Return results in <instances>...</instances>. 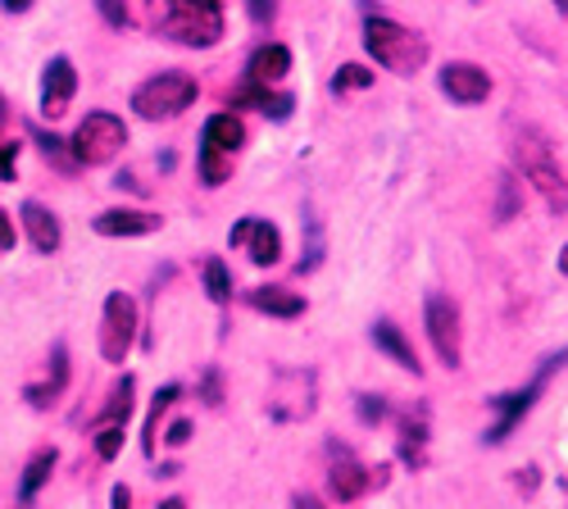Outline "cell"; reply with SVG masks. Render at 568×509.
<instances>
[{
	"label": "cell",
	"mask_w": 568,
	"mask_h": 509,
	"mask_svg": "<svg viewBox=\"0 0 568 509\" xmlns=\"http://www.w3.org/2000/svg\"><path fill=\"white\" fill-rule=\"evenodd\" d=\"M364 51L377 60V69H387L396 78H414L423 73V64L433 60V45L423 32L387 19V14H368L364 19Z\"/></svg>",
	"instance_id": "obj_1"
},
{
	"label": "cell",
	"mask_w": 568,
	"mask_h": 509,
	"mask_svg": "<svg viewBox=\"0 0 568 509\" xmlns=\"http://www.w3.org/2000/svg\"><path fill=\"white\" fill-rule=\"evenodd\" d=\"M196 96H201L196 78L169 69V73L146 78L132 91V110H136V119H146V123H164V119H178L182 110H192Z\"/></svg>",
	"instance_id": "obj_2"
},
{
	"label": "cell",
	"mask_w": 568,
	"mask_h": 509,
	"mask_svg": "<svg viewBox=\"0 0 568 509\" xmlns=\"http://www.w3.org/2000/svg\"><path fill=\"white\" fill-rule=\"evenodd\" d=\"M160 32L182 45H196V51H210L223 37V6L219 0H164Z\"/></svg>",
	"instance_id": "obj_3"
},
{
	"label": "cell",
	"mask_w": 568,
	"mask_h": 509,
	"mask_svg": "<svg viewBox=\"0 0 568 509\" xmlns=\"http://www.w3.org/2000/svg\"><path fill=\"white\" fill-rule=\"evenodd\" d=\"M123 146H128V123L119 114H110V110H91L78 123V132L69 136V160L82 164V169H101Z\"/></svg>",
	"instance_id": "obj_4"
},
{
	"label": "cell",
	"mask_w": 568,
	"mask_h": 509,
	"mask_svg": "<svg viewBox=\"0 0 568 509\" xmlns=\"http://www.w3.org/2000/svg\"><path fill=\"white\" fill-rule=\"evenodd\" d=\"M568 364V350H559V355H550V359H541V368H537V378L528 383V387H518V391H505V396H496L491 400V409H496V424L487 428V446H505L509 441V432L518 428L532 414V405L541 400V391L550 387V378L559 374V368Z\"/></svg>",
	"instance_id": "obj_5"
},
{
	"label": "cell",
	"mask_w": 568,
	"mask_h": 509,
	"mask_svg": "<svg viewBox=\"0 0 568 509\" xmlns=\"http://www.w3.org/2000/svg\"><path fill=\"white\" fill-rule=\"evenodd\" d=\"M518 169H524V177L537 187V196L546 201L550 214H568V177H564V169L555 164L550 146L541 142L537 132L518 136Z\"/></svg>",
	"instance_id": "obj_6"
},
{
	"label": "cell",
	"mask_w": 568,
	"mask_h": 509,
	"mask_svg": "<svg viewBox=\"0 0 568 509\" xmlns=\"http://www.w3.org/2000/svg\"><path fill=\"white\" fill-rule=\"evenodd\" d=\"M314 400H318V378L310 368H282L273 378V396H268V414L277 424H301L314 414Z\"/></svg>",
	"instance_id": "obj_7"
},
{
	"label": "cell",
	"mask_w": 568,
	"mask_h": 509,
	"mask_svg": "<svg viewBox=\"0 0 568 509\" xmlns=\"http://www.w3.org/2000/svg\"><path fill=\"white\" fill-rule=\"evenodd\" d=\"M423 328H428V342L437 350V359L446 368H459L464 359V328H459V305L442 292H433L428 301H423Z\"/></svg>",
	"instance_id": "obj_8"
},
{
	"label": "cell",
	"mask_w": 568,
	"mask_h": 509,
	"mask_svg": "<svg viewBox=\"0 0 568 509\" xmlns=\"http://www.w3.org/2000/svg\"><path fill=\"white\" fill-rule=\"evenodd\" d=\"M136 301L128 292H110L105 309H101V355L105 364H123L136 346Z\"/></svg>",
	"instance_id": "obj_9"
},
{
	"label": "cell",
	"mask_w": 568,
	"mask_h": 509,
	"mask_svg": "<svg viewBox=\"0 0 568 509\" xmlns=\"http://www.w3.org/2000/svg\"><path fill=\"white\" fill-rule=\"evenodd\" d=\"M73 91H78L73 60L69 55H51V60H45V69H41V101H37L41 119H51V123L64 119L69 105H73Z\"/></svg>",
	"instance_id": "obj_10"
},
{
	"label": "cell",
	"mask_w": 568,
	"mask_h": 509,
	"mask_svg": "<svg viewBox=\"0 0 568 509\" xmlns=\"http://www.w3.org/2000/svg\"><path fill=\"white\" fill-rule=\"evenodd\" d=\"M442 96H450L455 105H483L491 96V73L483 64H468V60H450L437 73Z\"/></svg>",
	"instance_id": "obj_11"
},
{
	"label": "cell",
	"mask_w": 568,
	"mask_h": 509,
	"mask_svg": "<svg viewBox=\"0 0 568 509\" xmlns=\"http://www.w3.org/2000/svg\"><path fill=\"white\" fill-rule=\"evenodd\" d=\"M227 246L246 251L251 264H260V268H268V264L282 259V233H277L268 218H242V223H236L232 233H227Z\"/></svg>",
	"instance_id": "obj_12"
},
{
	"label": "cell",
	"mask_w": 568,
	"mask_h": 509,
	"mask_svg": "<svg viewBox=\"0 0 568 509\" xmlns=\"http://www.w3.org/2000/svg\"><path fill=\"white\" fill-rule=\"evenodd\" d=\"M227 110H260L264 119L273 123H287L292 110H296V96L292 91H273V86H255V82H242L227 96Z\"/></svg>",
	"instance_id": "obj_13"
},
{
	"label": "cell",
	"mask_w": 568,
	"mask_h": 509,
	"mask_svg": "<svg viewBox=\"0 0 568 509\" xmlns=\"http://www.w3.org/2000/svg\"><path fill=\"white\" fill-rule=\"evenodd\" d=\"M373 491V469H364L355 455H337L333 459V469H327V496L333 500H342V505H355L359 496H368Z\"/></svg>",
	"instance_id": "obj_14"
},
{
	"label": "cell",
	"mask_w": 568,
	"mask_h": 509,
	"mask_svg": "<svg viewBox=\"0 0 568 509\" xmlns=\"http://www.w3.org/2000/svg\"><path fill=\"white\" fill-rule=\"evenodd\" d=\"M19 223H23V233H28V242H32L37 255H55V251H60L64 227H60V218L45 210L41 201H23V205H19Z\"/></svg>",
	"instance_id": "obj_15"
},
{
	"label": "cell",
	"mask_w": 568,
	"mask_h": 509,
	"mask_svg": "<svg viewBox=\"0 0 568 509\" xmlns=\"http://www.w3.org/2000/svg\"><path fill=\"white\" fill-rule=\"evenodd\" d=\"M91 227H97L101 237H151L164 227V218L151 210H105L91 218Z\"/></svg>",
	"instance_id": "obj_16"
},
{
	"label": "cell",
	"mask_w": 568,
	"mask_h": 509,
	"mask_svg": "<svg viewBox=\"0 0 568 509\" xmlns=\"http://www.w3.org/2000/svg\"><path fill=\"white\" fill-rule=\"evenodd\" d=\"M396 455L405 469H428V409H414L409 419H400V437H396Z\"/></svg>",
	"instance_id": "obj_17"
},
{
	"label": "cell",
	"mask_w": 568,
	"mask_h": 509,
	"mask_svg": "<svg viewBox=\"0 0 568 509\" xmlns=\"http://www.w3.org/2000/svg\"><path fill=\"white\" fill-rule=\"evenodd\" d=\"M287 73H292V51L282 41H264L246 64V82H255V86H277Z\"/></svg>",
	"instance_id": "obj_18"
},
{
	"label": "cell",
	"mask_w": 568,
	"mask_h": 509,
	"mask_svg": "<svg viewBox=\"0 0 568 509\" xmlns=\"http://www.w3.org/2000/svg\"><path fill=\"white\" fill-rule=\"evenodd\" d=\"M201 146H210V151H219V155H236V151L246 146V123L236 119L232 110L210 114V119H205V132H201Z\"/></svg>",
	"instance_id": "obj_19"
},
{
	"label": "cell",
	"mask_w": 568,
	"mask_h": 509,
	"mask_svg": "<svg viewBox=\"0 0 568 509\" xmlns=\"http://www.w3.org/2000/svg\"><path fill=\"white\" fill-rule=\"evenodd\" d=\"M373 346L383 350L392 364H400L405 374H423V364H418V355H414V346H409V337L396 328L392 318H377L373 323Z\"/></svg>",
	"instance_id": "obj_20"
},
{
	"label": "cell",
	"mask_w": 568,
	"mask_h": 509,
	"mask_svg": "<svg viewBox=\"0 0 568 509\" xmlns=\"http://www.w3.org/2000/svg\"><path fill=\"white\" fill-rule=\"evenodd\" d=\"M246 305L260 309V314H268V318H301L305 314V301L296 292H287V287H251L246 292Z\"/></svg>",
	"instance_id": "obj_21"
},
{
	"label": "cell",
	"mask_w": 568,
	"mask_h": 509,
	"mask_svg": "<svg viewBox=\"0 0 568 509\" xmlns=\"http://www.w3.org/2000/svg\"><path fill=\"white\" fill-rule=\"evenodd\" d=\"M64 387H69V346L55 342V350H51V378H45L41 387H28L23 396H28L32 409H45V405H55V400H60Z\"/></svg>",
	"instance_id": "obj_22"
},
{
	"label": "cell",
	"mask_w": 568,
	"mask_h": 509,
	"mask_svg": "<svg viewBox=\"0 0 568 509\" xmlns=\"http://www.w3.org/2000/svg\"><path fill=\"white\" fill-rule=\"evenodd\" d=\"M55 465H60V450L55 446H45V450H37L28 465H23V478H19V505L28 509L32 500H37V491L51 482V474H55Z\"/></svg>",
	"instance_id": "obj_23"
},
{
	"label": "cell",
	"mask_w": 568,
	"mask_h": 509,
	"mask_svg": "<svg viewBox=\"0 0 568 509\" xmlns=\"http://www.w3.org/2000/svg\"><path fill=\"white\" fill-rule=\"evenodd\" d=\"M178 400H182V387H178V383H169V387H160V391H155V400H151V414H146V428H141V455H146V459H155L160 424H164V414H169Z\"/></svg>",
	"instance_id": "obj_24"
},
{
	"label": "cell",
	"mask_w": 568,
	"mask_h": 509,
	"mask_svg": "<svg viewBox=\"0 0 568 509\" xmlns=\"http://www.w3.org/2000/svg\"><path fill=\"white\" fill-rule=\"evenodd\" d=\"M132 391H136V383L123 374L119 383H114V391H110V400H105V409L91 419V428H110V424H123L128 428V419H132V409H136V400H132Z\"/></svg>",
	"instance_id": "obj_25"
},
{
	"label": "cell",
	"mask_w": 568,
	"mask_h": 509,
	"mask_svg": "<svg viewBox=\"0 0 568 509\" xmlns=\"http://www.w3.org/2000/svg\"><path fill=\"white\" fill-rule=\"evenodd\" d=\"M196 169H201V182H205V187H223L227 173H232V155H219V151L201 146V151H196Z\"/></svg>",
	"instance_id": "obj_26"
},
{
	"label": "cell",
	"mask_w": 568,
	"mask_h": 509,
	"mask_svg": "<svg viewBox=\"0 0 568 509\" xmlns=\"http://www.w3.org/2000/svg\"><path fill=\"white\" fill-rule=\"evenodd\" d=\"M205 292H210L214 305H227L232 301V273H227V264L219 255L205 259Z\"/></svg>",
	"instance_id": "obj_27"
},
{
	"label": "cell",
	"mask_w": 568,
	"mask_h": 509,
	"mask_svg": "<svg viewBox=\"0 0 568 509\" xmlns=\"http://www.w3.org/2000/svg\"><path fill=\"white\" fill-rule=\"evenodd\" d=\"M97 459L101 465H110V459H119V450H123V424H110V428H97Z\"/></svg>",
	"instance_id": "obj_28"
},
{
	"label": "cell",
	"mask_w": 568,
	"mask_h": 509,
	"mask_svg": "<svg viewBox=\"0 0 568 509\" xmlns=\"http://www.w3.org/2000/svg\"><path fill=\"white\" fill-rule=\"evenodd\" d=\"M355 414H359V424L364 428H377L392 414V405H387V396H359L355 400Z\"/></svg>",
	"instance_id": "obj_29"
},
{
	"label": "cell",
	"mask_w": 568,
	"mask_h": 509,
	"mask_svg": "<svg viewBox=\"0 0 568 509\" xmlns=\"http://www.w3.org/2000/svg\"><path fill=\"white\" fill-rule=\"evenodd\" d=\"M364 86H373V73L364 64H342L333 78V91H364Z\"/></svg>",
	"instance_id": "obj_30"
},
{
	"label": "cell",
	"mask_w": 568,
	"mask_h": 509,
	"mask_svg": "<svg viewBox=\"0 0 568 509\" xmlns=\"http://www.w3.org/2000/svg\"><path fill=\"white\" fill-rule=\"evenodd\" d=\"M97 6H101V19L110 28H128L132 23V6H128V0H97Z\"/></svg>",
	"instance_id": "obj_31"
},
{
	"label": "cell",
	"mask_w": 568,
	"mask_h": 509,
	"mask_svg": "<svg viewBox=\"0 0 568 509\" xmlns=\"http://www.w3.org/2000/svg\"><path fill=\"white\" fill-rule=\"evenodd\" d=\"M201 396H205L210 409L223 405V378H219V368H205V374H201Z\"/></svg>",
	"instance_id": "obj_32"
},
{
	"label": "cell",
	"mask_w": 568,
	"mask_h": 509,
	"mask_svg": "<svg viewBox=\"0 0 568 509\" xmlns=\"http://www.w3.org/2000/svg\"><path fill=\"white\" fill-rule=\"evenodd\" d=\"M37 142H41V155L45 160H55L60 169H69L73 160H69V151H64V142H60V136H45V132H37Z\"/></svg>",
	"instance_id": "obj_33"
},
{
	"label": "cell",
	"mask_w": 568,
	"mask_h": 509,
	"mask_svg": "<svg viewBox=\"0 0 568 509\" xmlns=\"http://www.w3.org/2000/svg\"><path fill=\"white\" fill-rule=\"evenodd\" d=\"M19 173V142H0V182H14Z\"/></svg>",
	"instance_id": "obj_34"
},
{
	"label": "cell",
	"mask_w": 568,
	"mask_h": 509,
	"mask_svg": "<svg viewBox=\"0 0 568 509\" xmlns=\"http://www.w3.org/2000/svg\"><path fill=\"white\" fill-rule=\"evenodd\" d=\"M514 210H518V196H514V177H505V182H500V205H496V223H509V218H514Z\"/></svg>",
	"instance_id": "obj_35"
},
{
	"label": "cell",
	"mask_w": 568,
	"mask_h": 509,
	"mask_svg": "<svg viewBox=\"0 0 568 509\" xmlns=\"http://www.w3.org/2000/svg\"><path fill=\"white\" fill-rule=\"evenodd\" d=\"M19 242V227H14V214L10 210H0V255H10Z\"/></svg>",
	"instance_id": "obj_36"
},
{
	"label": "cell",
	"mask_w": 568,
	"mask_h": 509,
	"mask_svg": "<svg viewBox=\"0 0 568 509\" xmlns=\"http://www.w3.org/2000/svg\"><path fill=\"white\" fill-rule=\"evenodd\" d=\"M164 441H169V446H186V441H192V424H186V419H178V424L164 432Z\"/></svg>",
	"instance_id": "obj_37"
},
{
	"label": "cell",
	"mask_w": 568,
	"mask_h": 509,
	"mask_svg": "<svg viewBox=\"0 0 568 509\" xmlns=\"http://www.w3.org/2000/svg\"><path fill=\"white\" fill-rule=\"evenodd\" d=\"M110 509H132V487L128 482H114L110 487Z\"/></svg>",
	"instance_id": "obj_38"
},
{
	"label": "cell",
	"mask_w": 568,
	"mask_h": 509,
	"mask_svg": "<svg viewBox=\"0 0 568 509\" xmlns=\"http://www.w3.org/2000/svg\"><path fill=\"white\" fill-rule=\"evenodd\" d=\"M246 10H251L255 23H268L273 19V0H246Z\"/></svg>",
	"instance_id": "obj_39"
},
{
	"label": "cell",
	"mask_w": 568,
	"mask_h": 509,
	"mask_svg": "<svg viewBox=\"0 0 568 509\" xmlns=\"http://www.w3.org/2000/svg\"><path fill=\"white\" fill-rule=\"evenodd\" d=\"M292 509H323V500L310 496V491H296V496H292Z\"/></svg>",
	"instance_id": "obj_40"
},
{
	"label": "cell",
	"mask_w": 568,
	"mask_h": 509,
	"mask_svg": "<svg viewBox=\"0 0 568 509\" xmlns=\"http://www.w3.org/2000/svg\"><path fill=\"white\" fill-rule=\"evenodd\" d=\"M0 10H6V14H28L32 0H0Z\"/></svg>",
	"instance_id": "obj_41"
},
{
	"label": "cell",
	"mask_w": 568,
	"mask_h": 509,
	"mask_svg": "<svg viewBox=\"0 0 568 509\" xmlns=\"http://www.w3.org/2000/svg\"><path fill=\"white\" fill-rule=\"evenodd\" d=\"M155 509H186V500H182V496H169V500H160Z\"/></svg>",
	"instance_id": "obj_42"
},
{
	"label": "cell",
	"mask_w": 568,
	"mask_h": 509,
	"mask_svg": "<svg viewBox=\"0 0 568 509\" xmlns=\"http://www.w3.org/2000/svg\"><path fill=\"white\" fill-rule=\"evenodd\" d=\"M559 273H564V277H568V246H564V251H559Z\"/></svg>",
	"instance_id": "obj_43"
},
{
	"label": "cell",
	"mask_w": 568,
	"mask_h": 509,
	"mask_svg": "<svg viewBox=\"0 0 568 509\" xmlns=\"http://www.w3.org/2000/svg\"><path fill=\"white\" fill-rule=\"evenodd\" d=\"M555 6H559V10H564V14H568V0H555Z\"/></svg>",
	"instance_id": "obj_44"
}]
</instances>
